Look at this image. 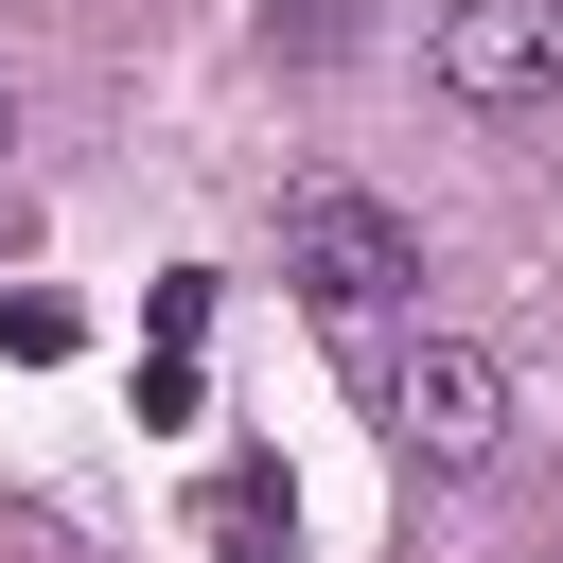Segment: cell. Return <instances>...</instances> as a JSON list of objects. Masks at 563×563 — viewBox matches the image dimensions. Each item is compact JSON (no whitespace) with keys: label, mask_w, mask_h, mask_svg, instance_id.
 I'll list each match as a JSON object with an SVG mask.
<instances>
[{"label":"cell","mask_w":563,"mask_h":563,"mask_svg":"<svg viewBox=\"0 0 563 563\" xmlns=\"http://www.w3.org/2000/svg\"><path fill=\"white\" fill-rule=\"evenodd\" d=\"M282 282H299L334 334H369V317L422 299V229H405L369 176H299V194H282Z\"/></svg>","instance_id":"6da1fadb"},{"label":"cell","mask_w":563,"mask_h":563,"mask_svg":"<svg viewBox=\"0 0 563 563\" xmlns=\"http://www.w3.org/2000/svg\"><path fill=\"white\" fill-rule=\"evenodd\" d=\"M387 440H405V475H493V440H510V369H493L475 334H422V352L387 369Z\"/></svg>","instance_id":"7a4b0ae2"},{"label":"cell","mask_w":563,"mask_h":563,"mask_svg":"<svg viewBox=\"0 0 563 563\" xmlns=\"http://www.w3.org/2000/svg\"><path fill=\"white\" fill-rule=\"evenodd\" d=\"M422 70L457 88V106H545L563 88V0H440V35H422Z\"/></svg>","instance_id":"3957f363"},{"label":"cell","mask_w":563,"mask_h":563,"mask_svg":"<svg viewBox=\"0 0 563 563\" xmlns=\"http://www.w3.org/2000/svg\"><path fill=\"white\" fill-rule=\"evenodd\" d=\"M282 545H299L282 457H229V475H211V563H282Z\"/></svg>","instance_id":"277c9868"},{"label":"cell","mask_w":563,"mask_h":563,"mask_svg":"<svg viewBox=\"0 0 563 563\" xmlns=\"http://www.w3.org/2000/svg\"><path fill=\"white\" fill-rule=\"evenodd\" d=\"M70 334H88V317H70V299H53V282H35V299H0V352H18V369H53V352H70Z\"/></svg>","instance_id":"5b68a950"},{"label":"cell","mask_w":563,"mask_h":563,"mask_svg":"<svg viewBox=\"0 0 563 563\" xmlns=\"http://www.w3.org/2000/svg\"><path fill=\"white\" fill-rule=\"evenodd\" d=\"M264 53H299V70L352 53V0H264Z\"/></svg>","instance_id":"8992f818"},{"label":"cell","mask_w":563,"mask_h":563,"mask_svg":"<svg viewBox=\"0 0 563 563\" xmlns=\"http://www.w3.org/2000/svg\"><path fill=\"white\" fill-rule=\"evenodd\" d=\"M0 141H18V106H0Z\"/></svg>","instance_id":"52a82bcc"}]
</instances>
